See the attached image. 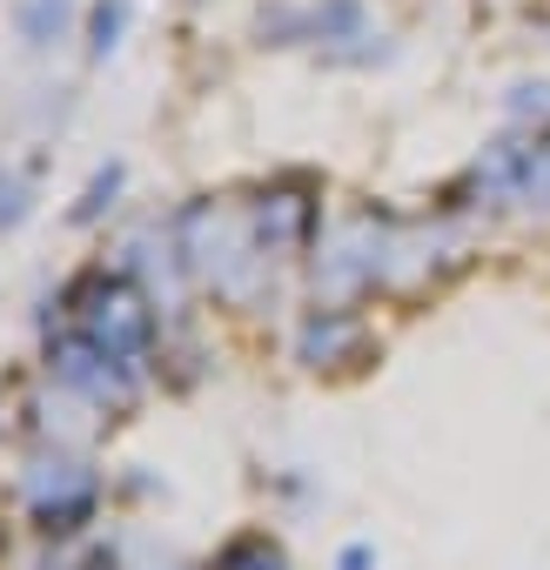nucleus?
<instances>
[{
    "mask_svg": "<svg viewBox=\"0 0 550 570\" xmlns=\"http://www.w3.org/2000/svg\"><path fill=\"white\" fill-rule=\"evenodd\" d=\"M262 48H316L330 68H356L350 41H376L363 0H283V8L255 14Z\"/></svg>",
    "mask_w": 550,
    "mask_h": 570,
    "instance_id": "1",
    "label": "nucleus"
},
{
    "mask_svg": "<svg viewBox=\"0 0 550 570\" xmlns=\"http://www.w3.org/2000/svg\"><path fill=\"white\" fill-rule=\"evenodd\" d=\"M75 0H14V35L35 48V55H48V48H61L68 35H75Z\"/></svg>",
    "mask_w": 550,
    "mask_h": 570,
    "instance_id": "2",
    "label": "nucleus"
},
{
    "mask_svg": "<svg viewBox=\"0 0 550 570\" xmlns=\"http://www.w3.org/2000/svg\"><path fill=\"white\" fill-rule=\"evenodd\" d=\"M128 35V0H95L88 8V61H108Z\"/></svg>",
    "mask_w": 550,
    "mask_h": 570,
    "instance_id": "3",
    "label": "nucleus"
},
{
    "mask_svg": "<svg viewBox=\"0 0 550 570\" xmlns=\"http://www.w3.org/2000/svg\"><path fill=\"white\" fill-rule=\"evenodd\" d=\"M115 195H121V161H108V168H101V175L88 181V195H81V208H75V222H95V215H101V208H108Z\"/></svg>",
    "mask_w": 550,
    "mask_h": 570,
    "instance_id": "4",
    "label": "nucleus"
},
{
    "mask_svg": "<svg viewBox=\"0 0 550 570\" xmlns=\"http://www.w3.org/2000/svg\"><path fill=\"white\" fill-rule=\"evenodd\" d=\"M28 222V181L14 168H0V228H21Z\"/></svg>",
    "mask_w": 550,
    "mask_h": 570,
    "instance_id": "5",
    "label": "nucleus"
},
{
    "mask_svg": "<svg viewBox=\"0 0 550 570\" xmlns=\"http://www.w3.org/2000/svg\"><path fill=\"white\" fill-rule=\"evenodd\" d=\"M510 95H517V101H510L517 115H530V108H537V115H550V81H517Z\"/></svg>",
    "mask_w": 550,
    "mask_h": 570,
    "instance_id": "6",
    "label": "nucleus"
}]
</instances>
